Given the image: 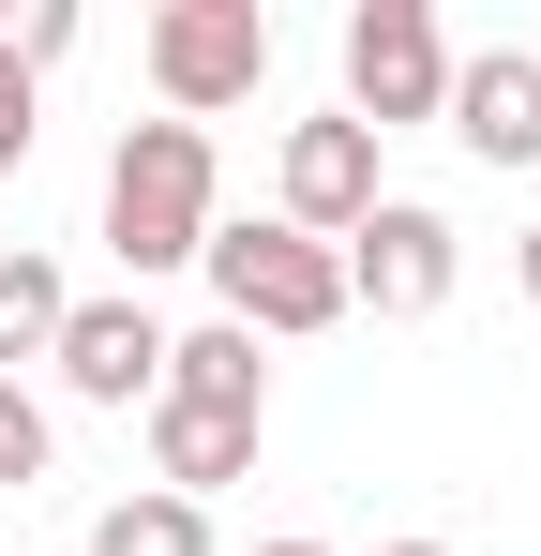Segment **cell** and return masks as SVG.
Listing matches in <instances>:
<instances>
[{
	"mask_svg": "<svg viewBox=\"0 0 541 556\" xmlns=\"http://www.w3.org/2000/svg\"><path fill=\"white\" fill-rule=\"evenodd\" d=\"M151 406H226V421H270V362H256V331H166V391Z\"/></svg>",
	"mask_w": 541,
	"mask_h": 556,
	"instance_id": "10",
	"label": "cell"
},
{
	"mask_svg": "<svg viewBox=\"0 0 541 556\" xmlns=\"http://www.w3.org/2000/svg\"><path fill=\"white\" fill-rule=\"evenodd\" d=\"M90 556H211V511L136 481V496H105V511H90Z\"/></svg>",
	"mask_w": 541,
	"mask_h": 556,
	"instance_id": "12",
	"label": "cell"
},
{
	"mask_svg": "<svg viewBox=\"0 0 541 556\" xmlns=\"http://www.w3.org/2000/svg\"><path fill=\"white\" fill-rule=\"evenodd\" d=\"M136 61H151V91H166V121H226V105L270 91V0H166L151 30H136Z\"/></svg>",
	"mask_w": 541,
	"mask_h": 556,
	"instance_id": "3",
	"label": "cell"
},
{
	"mask_svg": "<svg viewBox=\"0 0 541 556\" xmlns=\"http://www.w3.org/2000/svg\"><path fill=\"white\" fill-rule=\"evenodd\" d=\"M15 481H46V406L0 376V496H15Z\"/></svg>",
	"mask_w": 541,
	"mask_h": 556,
	"instance_id": "13",
	"label": "cell"
},
{
	"mask_svg": "<svg viewBox=\"0 0 541 556\" xmlns=\"http://www.w3.org/2000/svg\"><path fill=\"white\" fill-rule=\"evenodd\" d=\"M61 316H76L61 256H30V241H15V256H0V376H15V362H46V346H61Z\"/></svg>",
	"mask_w": 541,
	"mask_h": 556,
	"instance_id": "11",
	"label": "cell"
},
{
	"mask_svg": "<svg viewBox=\"0 0 541 556\" xmlns=\"http://www.w3.org/2000/svg\"><path fill=\"white\" fill-rule=\"evenodd\" d=\"M46 362H61L76 406H151V391H166V316H151V301H76Z\"/></svg>",
	"mask_w": 541,
	"mask_h": 556,
	"instance_id": "7",
	"label": "cell"
},
{
	"mask_svg": "<svg viewBox=\"0 0 541 556\" xmlns=\"http://www.w3.org/2000/svg\"><path fill=\"white\" fill-rule=\"evenodd\" d=\"M527 61H541V46H527Z\"/></svg>",
	"mask_w": 541,
	"mask_h": 556,
	"instance_id": "18",
	"label": "cell"
},
{
	"mask_svg": "<svg viewBox=\"0 0 541 556\" xmlns=\"http://www.w3.org/2000/svg\"><path fill=\"white\" fill-rule=\"evenodd\" d=\"M512 271H527V301H541V226H527V256H512Z\"/></svg>",
	"mask_w": 541,
	"mask_h": 556,
	"instance_id": "15",
	"label": "cell"
},
{
	"mask_svg": "<svg viewBox=\"0 0 541 556\" xmlns=\"http://www.w3.org/2000/svg\"><path fill=\"white\" fill-rule=\"evenodd\" d=\"M196 271H211V316L226 331H256V346H301V331H331L347 316V256L331 241H301V226H211L196 241Z\"/></svg>",
	"mask_w": 541,
	"mask_h": 556,
	"instance_id": "2",
	"label": "cell"
},
{
	"mask_svg": "<svg viewBox=\"0 0 541 556\" xmlns=\"http://www.w3.org/2000/svg\"><path fill=\"white\" fill-rule=\"evenodd\" d=\"M256 556H331V542H256Z\"/></svg>",
	"mask_w": 541,
	"mask_h": 556,
	"instance_id": "17",
	"label": "cell"
},
{
	"mask_svg": "<svg viewBox=\"0 0 541 556\" xmlns=\"http://www.w3.org/2000/svg\"><path fill=\"white\" fill-rule=\"evenodd\" d=\"M451 136H466V166H541V61L527 46H481V61H451Z\"/></svg>",
	"mask_w": 541,
	"mask_h": 556,
	"instance_id": "8",
	"label": "cell"
},
{
	"mask_svg": "<svg viewBox=\"0 0 541 556\" xmlns=\"http://www.w3.org/2000/svg\"><path fill=\"white\" fill-rule=\"evenodd\" d=\"M437 105H451L437 0H361V15H347V121H361V136H406V121H437Z\"/></svg>",
	"mask_w": 541,
	"mask_h": 556,
	"instance_id": "4",
	"label": "cell"
},
{
	"mask_svg": "<svg viewBox=\"0 0 541 556\" xmlns=\"http://www.w3.org/2000/svg\"><path fill=\"white\" fill-rule=\"evenodd\" d=\"M256 437L270 421H226V406H151V496H226V481H256Z\"/></svg>",
	"mask_w": 541,
	"mask_h": 556,
	"instance_id": "9",
	"label": "cell"
},
{
	"mask_svg": "<svg viewBox=\"0 0 541 556\" xmlns=\"http://www.w3.org/2000/svg\"><path fill=\"white\" fill-rule=\"evenodd\" d=\"M211 136L196 121H121V151H105V256L151 286V271H196V241L226 226L211 211Z\"/></svg>",
	"mask_w": 541,
	"mask_h": 556,
	"instance_id": "1",
	"label": "cell"
},
{
	"mask_svg": "<svg viewBox=\"0 0 541 556\" xmlns=\"http://www.w3.org/2000/svg\"><path fill=\"white\" fill-rule=\"evenodd\" d=\"M376 556H451V542H376Z\"/></svg>",
	"mask_w": 541,
	"mask_h": 556,
	"instance_id": "16",
	"label": "cell"
},
{
	"mask_svg": "<svg viewBox=\"0 0 541 556\" xmlns=\"http://www.w3.org/2000/svg\"><path fill=\"white\" fill-rule=\"evenodd\" d=\"M30 136H46V105H30V76H15V61H0V181H15V166H30Z\"/></svg>",
	"mask_w": 541,
	"mask_h": 556,
	"instance_id": "14",
	"label": "cell"
},
{
	"mask_svg": "<svg viewBox=\"0 0 541 556\" xmlns=\"http://www.w3.org/2000/svg\"><path fill=\"white\" fill-rule=\"evenodd\" d=\"M376 136H361L347 105L331 121H286V151H270V226H301V241H347L361 211H376Z\"/></svg>",
	"mask_w": 541,
	"mask_h": 556,
	"instance_id": "6",
	"label": "cell"
},
{
	"mask_svg": "<svg viewBox=\"0 0 541 556\" xmlns=\"http://www.w3.org/2000/svg\"><path fill=\"white\" fill-rule=\"evenodd\" d=\"M331 256H347V316L361 301L376 316H437L451 286H466V241H451V211H422V195H376Z\"/></svg>",
	"mask_w": 541,
	"mask_h": 556,
	"instance_id": "5",
	"label": "cell"
}]
</instances>
